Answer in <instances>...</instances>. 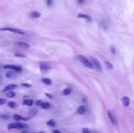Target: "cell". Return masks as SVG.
Returning a JSON list of instances; mask_svg holds the SVG:
<instances>
[{
    "label": "cell",
    "instance_id": "cell-1",
    "mask_svg": "<svg viewBox=\"0 0 134 133\" xmlns=\"http://www.w3.org/2000/svg\"><path fill=\"white\" fill-rule=\"evenodd\" d=\"M28 126L27 124H24L19 121H17L15 123H11L8 125L7 128L8 129H24V128H28Z\"/></svg>",
    "mask_w": 134,
    "mask_h": 133
},
{
    "label": "cell",
    "instance_id": "cell-2",
    "mask_svg": "<svg viewBox=\"0 0 134 133\" xmlns=\"http://www.w3.org/2000/svg\"><path fill=\"white\" fill-rule=\"evenodd\" d=\"M78 58L79 59V61L81 62L86 68H88V69H94L93 65H92V63L90 62V60L89 59H88L85 56H82V55H79L78 56Z\"/></svg>",
    "mask_w": 134,
    "mask_h": 133
},
{
    "label": "cell",
    "instance_id": "cell-3",
    "mask_svg": "<svg viewBox=\"0 0 134 133\" xmlns=\"http://www.w3.org/2000/svg\"><path fill=\"white\" fill-rule=\"evenodd\" d=\"M0 31H8L12 32L14 34H18V35H25V32L18 28H0Z\"/></svg>",
    "mask_w": 134,
    "mask_h": 133
},
{
    "label": "cell",
    "instance_id": "cell-4",
    "mask_svg": "<svg viewBox=\"0 0 134 133\" xmlns=\"http://www.w3.org/2000/svg\"><path fill=\"white\" fill-rule=\"evenodd\" d=\"M5 69H11L15 72H21L22 71V68L19 66H15V65H5L4 66Z\"/></svg>",
    "mask_w": 134,
    "mask_h": 133
},
{
    "label": "cell",
    "instance_id": "cell-5",
    "mask_svg": "<svg viewBox=\"0 0 134 133\" xmlns=\"http://www.w3.org/2000/svg\"><path fill=\"white\" fill-rule=\"evenodd\" d=\"M36 105L38 106V107H40V108H42V109H45V110H47V109H49V108H50V103L46 102V101H43V100H41V99L37 100Z\"/></svg>",
    "mask_w": 134,
    "mask_h": 133
},
{
    "label": "cell",
    "instance_id": "cell-6",
    "mask_svg": "<svg viewBox=\"0 0 134 133\" xmlns=\"http://www.w3.org/2000/svg\"><path fill=\"white\" fill-rule=\"evenodd\" d=\"M90 60H91V63H92L94 68H95V69H97L98 70H99V71H101V65H100L99 60H98L97 58H93V57H91V58H90Z\"/></svg>",
    "mask_w": 134,
    "mask_h": 133
},
{
    "label": "cell",
    "instance_id": "cell-7",
    "mask_svg": "<svg viewBox=\"0 0 134 133\" xmlns=\"http://www.w3.org/2000/svg\"><path fill=\"white\" fill-rule=\"evenodd\" d=\"M108 116H109V119H110V120L111 121V123L114 125V126H117L118 125V122H117V119H116V118L114 117V116L112 115V113H111L110 110H108Z\"/></svg>",
    "mask_w": 134,
    "mask_h": 133
},
{
    "label": "cell",
    "instance_id": "cell-8",
    "mask_svg": "<svg viewBox=\"0 0 134 133\" xmlns=\"http://www.w3.org/2000/svg\"><path fill=\"white\" fill-rule=\"evenodd\" d=\"M17 85L16 84H8L7 86L4 87L3 89V92H7V91H10V90H14L15 88H17Z\"/></svg>",
    "mask_w": 134,
    "mask_h": 133
},
{
    "label": "cell",
    "instance_id": "cell-9",
    "mask_svg": "<svg viewBox=\"0 0 134 133\" xmlns=\"http://www.w3.org/2000/svg\"><path fill=\"white\" fill-rule=\"evenodd\" d=\"M13 119L16 120V121H21V120H28L29 117H28V118H23L21 115H18V114H14L13 115Z\"/></svg>",
    "mask_w": 134,
    "mask_h": 133
},
{
    "label": "cell",
    "instance_id": "cell-10",
    "mask_svg": "<svg viewBox=\"0 0 134 133\" xmlns=\"http://www.w3.org/2000/svg\"><path fill=\"white\" fill-rule=\"evenodd\" d=\"M85 112H86V108L84 106H79L77 110V113L79 115H83V114H85Z\"/></svg>",
    "mask_w": 134,
    "mask_h": 133
},
{
    "label": "cell",
    "instance_id": "cell-11",
    "mask_svg": "<svg viewBox=\"0 0 134 133\" xmlns=\"http://www.w3.org/2000/svg\"><path fill=\"white\" fill-rule=\"evenodd\" d=\"M16 45L20 47H24V48H29V45L26 42H16Z\"/></svg>",
    "mask_w": 134,
    "mask_h": 133
},
{
    "label": "cell",
    "instance_id": "cell-12",
    "mask_svg": "<svg viewBox=\"0 0 134 133\" xmlns=\"http://www.w3.org/2000/svg\"><path fill=\"white\" fill-rule=\"evenodd\" d=\"M78 17L80 18H84V19H86L87 21H88V22H90L91 21V18L89 17V16H88V15H85V14H79L78 15Z\"/></svg>",
    "mask_w": 134,
    "mask_h": 133
},
{
    "label": "cell",
    "instance_id": "cell-13",
    "mask_svg": "<svg viewBox=\"0 0 134 133\" xmlns=\"http://www.w3.org/2000/svg\"><path fill=\"white\" fill-rule=\"evenodd\" d=\"M40 16H41V14L37 11H33L30 13V17L33 18H40Z\"/></svg>",
    "mask_w": 134,
    "mask_h": 133
},
{
    "label": "cell",
    "instance_id": "cell-14",
    "mask_svg": "<svg viewBox=\"0 0 134 133\" xmlns=\"http://www.w3.org/2000/svg\"><path fill=\"white\" fill-rule=\"evenodd\" d=\"M121 101H122L123 105L125 106V107H128L129 105V98L128 97H123L121 98Z\"/></svg>",
    "mask_w": 134,
    "mask_h": 133
},
{
    "label": "cell",
    "instance_id": "cell-15",
    "mask_svg": "<svg viewBox=\"0 0 134 133\" xmlns=\"http://www.w3.org/2000/svg\"><path fill=\"white\" fill-rule=\"evenodd\" d=\"M39 69H40V71L42 72V73H44V72L46 73L47 71H48V70H49V69H50V68H49L48 66H46V65H41L40 67H39Z\"/></svg>",
    "mask_w": 134,
    "mask_h": 133
},
{
    "label": "cell",
    "instance_id": "cell-16",
    "mask_svg": "<svg viewBox=\"0 0 134 133\" xmlns=\"http://www.w3.org/2000/svg\"><path fill=\"white\" fill-rule=\"evenodd\" d=\"M33 103H34V101L32 99H24L23 100V104L26 105V106H28V107L32 106Z\"/></svg>",
    "mask_w": 134,
    "mask_h": 133
},
{
    "label": "cell",
    "instance_id": "cell-17",
    "mask_svg": "<svg viewBox=\"0 0 134 133\" xmlns=\"http://www.w3.org/2000/svg\"><path fill=\"white\" fill-rule=\"evenodd\" d=\"M71 92H72V89H71L70 87H67V88H65L64 90L62 91V94H63L64 96H69V95L71 94Z\"/></svg>",
    "mask_w": 134,
    "mask_h": 133
},
{
    "label": "cell",
    "instance_id": "cell-18",
    "mask_svg": "<svg viewBox=\"0 0 134 133\" xmlns=\"http://www.w3.org/2000/svg\"><path fill=\"white\" fill-rule=\"evenodd\" d=\"M6 93V97L7 98H15L16 97V93L14 92L13 90H10V91H7Z\"/></svg>",
    "mask_w": 134,
    "mask_h": 133
},
{
    "label": "cell",
    "instance_id": "cell-19",
    "mask_svg": "<svg viewBox=\"0 0 134 133\" xmlns=\"http://www.w3.org/2000/svg\"><path fill=\"white\" fill-rule=\"evenodd\" d=\"M47 125H48L49 127H55L56 126V122H55V120H53V119H49V120L47 121Z\"/></svg>",
    "mask_w": 134,
    "mask_h": 133
},
{
    "label": "cell",
    "instance_id": "cell-20",
    "mask_svg": "<svg viewBox=\"0 0 134 133\" xmlns=\"http://www.w3.org/2000/svg\"><path fill=\"white\" fill-rule=\"evenodd\" d=\"M42 82L44 83V84H46V85H51L52 84V81L50 78H43L42 79Z\"/></svg>",
    "mask_w": 134,
    "mask_h": 133
},
{
    "label": "cell",
    "instance_id": "cell-21",
    "mask_svg": "<svg viewBox=\"0 0 134 133\" xmlns=\"http://www.w3.org/2000/svg\"><path fill=\"white\" fill-rule=\"evenodd\" d=\"M8 107H9V108H11V109H15V108L17 107V105H16L15 102L10 101V102H8Z\"/></svg>",
    "mask_w": 134,
    "mask_h": 133
},
{
    "label": "cell",
    "instance_id": "cell-22",
    "mask_svg": "<svg viewBox=\"0 0 134 133\" xmlns=\"http://www.w3.org/2000/svg\"><path fill=\"white\" fill-rule=\"evenodd\" d=\"M105 65L110 69H113V65H112L110 61H105Z\"/></svg>",
    "mask_w": 134,
    "mask_h": 133
},
{
    "label": "cell",
    "instance_id": "cell-23",
    "mask_svg": "<svg viewBox=\"0 0 134 133\" xmlns=\"http://www.w3.org/2000/svg\"><path fill=\"white\" fill-rule=\"evenodd\" d=\"M15 57H18V58H26L27 56L24 55V54H18V53H16V54H15Z\"/></svg>",
    "mask_w": 134,
    "mask_h": 133
},
{
    "label": "cell",
    "instance_id": "cell-24",
    "mask_svg": "<svg viewBox=\"0 0 134 133\" xmlns=\"http://www.w3.org/2000/svg\"><path fill=\"white\" fill-rule=\"evenodd\" d=\"M5 103H6V98H0V105H4Z\"/></svg>",
    "mask_w": 134,
    "mask_h": 133
},
{
    "label": "cell",
    "instance_id": "cell-25",
    "mask_svg": "<svg viewBox=\"0 0 134 133\" xmlns=\"http://www.w3.org/2000/svg\"><path fill=\"white\" fill-rule=\"evenodd\" d=\"M21 86L22 87H31L32 86H31V84H28V83H22L21 84Z\"/></svg>",
    "mask_w": 134,
    "mask_h": 133
},
{
    "label": "cell",
    "instance_id": "cell-26",
    "mask_svg": "<svg viewBox=\"0 0 134 133\" xmlns=\"http://www.w3.org/2000/svg\"><path fill=\"white\" fill-rule=\"evenodd\" d=\"M46 3H47V6H51L53 4L52 0H46Z\"/></svg>",
    "mask_w": 134,
    "mask_h": 133
},
{
    "label": "cell",
    "instance_id": "cell-27",
    "mask_svg": "<svg viewBox=\"0 0 134 133\" xmlns=\"http://www.w3.org/2000/svg\"><path fill=\"white\" fill-rule=\"evenodd\" d=\"M82 133H90V131L88 129V128H84L83 129H82Z\"/></svg>",
    "mask_w": 134,
    "mask_h": 133
},
{
    "label": "cell",
    "instance_id": "cell-28",
    "mask_svg": "<svg viewBox=\"0 0 134 133\" xmlns=\"http://www.w3.org/2000/svg\"><path fill=\"white\" fill-rule=\"evenodd\" d=\"M1 118H3V119H9V116H8V115H5V114H1Z\"/></svg>",
    "mask_w": 134,
    "mask_h": 133
},
{
    "label": "cell",
    "instance_id": "cell-29",
    "mask_svg": "<svg viewBox=\"0 0 134 133\" xmlns=\"http://www.w3.org/2000/svg\"><path fill=\"white\" fill-rule=\"evenodd\" d=\"M13 74H14L13 72H8V73L6 74V77H7V78H11L12 76H13Z\"/></svg>",
    "mask_w": 134,
    "mask_h": 133
},
{
    "label": "cell",
    "instance_id": "cell-30",
    "mask_svg": "<svg viewBox=\"0 0 134 133\" xmlns=\"http://www.w3.org/2000/svg\"><path fill=\"white\" fill-rule=\"evenodd\" d=\"M45 95L47 96V98H53V96L51 95V94H49V93H45Z\"/></svg>",
    "mask_w": 134,
    "mask_h": 133
},
{
    "label": "cell",
    "instance_id": "cell-31",
    "mask_svg": "<svg viewBox=\"0 0 134 133\" xmlns=\"http://www.w3.org/2000/svg\"><path fill=\"white\" fill-rule=\"evenodd\" d=\"M52 132H53V133H61V132H60V131H59V130H57V129H55V130H53Z\"/></svg>",
    "mask_w": 134,
    "mask_h": 133
},
{
    "label": "cell",
    "instance_id": "cell-32",
    "mask_svg": "<svg viewBox=\"0 0 134 133\" xmlns=\"http://www.w3.org/2000/svg\"><path fill=\"white\" fill-rule=\"evenodd\" d=\"M111 51H112V53H113V54H115V49H114V48H113V46H111Z\"/></svg>",
    "mask_w": 134,
    "mask_h": 133
},
{
    "label": "cell",
    "instance_id": "cell-33",
    "mask_svg": "<svg viewBox=\"0 0 134 133\" xmlns=\"http://www.w3.org/2000/svg\"><path fill=\"white\" fill-rule=\"evenodd\" d=\"M83 1H84V0H79V3L81 4V3H83Z\"/></svg>",
    "mask_w": 134,
    "mask_h": 133
},
{
    "label": "cell",
    "instance_id": "cell-34",
    "mask_svg": "<svg viewBox=\"0 0 134 133\" xmlns=\"http://www.w3.org/2000/svg\"><path fill=\"white\" fill-rule=\"evenodd\" d=\"M39 133H45V132H39Z\"/></svg>",
    "mask_w": 134,
    "mask_h": 133
}]
</instances>
